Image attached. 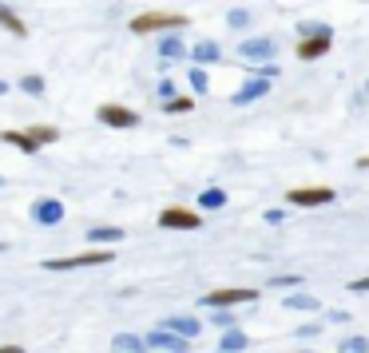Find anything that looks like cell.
<instances>
[{"label": "cell", "instance_id": "6da1fadb", "mask_svg": "<svg viewBox=\"0 0 369 353\" xmlns=\"http://www.w3.org/2000/svg\"><path fill=\"white\" fill-rule=\"evenodd\" d=\"M187 17L183 12H143V17L131 20V32L147 36V32H171V28H183Z\"/></svg>", "mask_w": 369, "mask_h": 353}, {"label": "cell", "instance_id": "7a4b0ae2", "mask_svg": "<svg viewBox=\"0 0 369 353\" xmlns=\"http://www.w3.org/2000/svg\"><path fill=\"white\" fill-rule=\"evenodd\" d=\"M330 48H334V32H330V28H302L298 60H321Z\"/></svg>", "mask_w": 369, "mask_h": 353}, {"label": "cell", "instance_id": "3957f363", "mask_svg": "<svg viewBox=\"0 0 369 353\" xmlns=\"http://www.w3.org/2000/svg\"><path fill=\"white\" fill-rule=\"evenodd\" d=\"M112 250H83V254H68V258H48L44 270H83V266H108Z\"/></svg>", "mask_w": 369, "mask_h": 353}, {"label": "cell", "instance_id": "277c9868", "mask_svg": "<svg viewBox=\"0 0 369 353\" xmlns=\"http://www.w3.org/2000/svg\"><path fill=\"white\" fill-rule=\"evenodd\" d=\"M258 290L250 286H226V290H210L207 298H203V305H210V310H230V305H242V302H255Z\"/></svg>", "mask_w": 369, "mask_h": 353}, {"label": "cell", "instance_id": "5b68a950", "mask_svg": "<svg viewBox=\"0 0 369 353\" xmlns=\"http://www.w3.org/2000/svg\"><path fill=\"white\" fill-rule=\"evenodd\" d=\"M278 76V68H270V72H258V76H250V80L242 83L239 92H235V108H242V103H255V99H262L266 92H270V80Z\"/></svg>", "mask_w": 369, "mask_h": 353}, {"label": "cell", "instance_id": "8992f818", "mask_svg": "<svg viewBox=\"0 0 369 353\" xmlns=\"http://www.w3.org/2000/svg\"><path fill=\"white\" fill-rule=\"evenodd\" d=\"M159 226L163 230H199L203 219L191 207H167V210H159Z\"/></svg>", "mask_w": 369, "mask_h": 353}, {"label": "cell", "instance_id": "52a82bcc", "mask_svg": "<svg viewBox=\"0 0 369 353\" xmlns=\"http://www.w3.org/2000/svg\"><path fill=\"white\" fill-rule=\"evenodd\" d=\"M286 199L294 207H326V203H334V191L330 187H294Z\"/></svg>", "mask_w": 369, "mask_h": 353}, {"label": "cell", "instance_id": "ba28073f", "mask_svg": "<svg viewBox=\"0 0 369 353\" xmlns=\"http://www.w3.org/2000/svg\"><path fill=\"white\" fill-rule=\"evenodd\" d=\"M96 119L99 123H108V128H135V123H139V115L131 112V108H119V103H103V108H96Z\"/></svg>", "mask_w": 369, "mask_h": 353}, {"label": "cell", "instance_id": "9c48e42d", "mask_svg": "<svg viewBox=\"0 0 369 353\" xmlns=\"http://www.w3.org/2000/svg\"><path fill=\"white\" fill-rule=\"evenodd\" d=\"M32 223L36 226L64 223V203H60V199H36V203H32Z\"/></svg>", "mask_w": 369, "mask_h": 353}, {"label": "cell", "instance_id": "30bf717a", "mask_svg": "<svg viewBox=\"0 0 369 353\" xmlns=\"http://www.w3.org/2000/svg\"><path fill=\"white\" fill-rule=\"evenodd\" d=\"M239 56L246 64H270L278 48H274V40H246V44H239Z\"/></svg>", "mask_w": 369, "mask_h": 353}, {"label": "cell", "instance_id": "8fae6325", "mask_svg": "<svg viewBox=\"0 0 369 353\" xmlns=\"http://www.w3.org/2000/svg\"><path fill=\"white\" fill-rule=\"evenodd\" d=\"M147 345L167 350V353H183V350H187V341H183V337H175L171 330H155V334H147Z\"/></svg>", "mask_w": 369, "mask_h": 353}, {"label": "cell", "instance_id": "7c38bea8", "mask_svg": "<svg viewBox=\"0 0 369 353\" xmlns=\"http://www.w3.org/2000/svg\"><path fill=\"white\" fill-rule=\"evenodd\" d=\"M163 330H171V334H175V337H183V341H191V337L199 334L203 325H199V321H195V318H171V321H167V325H163Z\"/></svg>", "mask_w": 369, "mask_h": 353}, {"label": "cell", "instance_id": "4fadbf2b", "mask_svg": "<svg viewBox=\"0 0 369 353\" xmlns=\"http://www.w3.org/2000/svg\"><path fill=\"white\" fill-rule=\"evenodd\" d=\"M88 239L99 242V246H115V242L123 239V230H119V226H92V230H88Z\"/></svg>", "mask_w": 369, "mask_h": 353}, {"label": "cell", "instance_id": "5bb4252c", "mask_svg": "<svg viewBox=\"0 0 369 353\" xmlns=\"http://www.w3.org/2000/svg\"><path fill=\"white\" fill-rule=\"evenodd\" d=\"M24 135H28V139L36 143V151H40L44 143H56V139H60V131L48 128V123H44V128H24Z\"/></svg>", "mask_w": 369, "mask_h": 353}, {"label": "cell", "instance_id": "9a60e30c", "mask_svg": "<svg viewBox=\"0 0 369 353\" xmlns=\"http://www.w3.org/2000/svg\"><path fill=\"white\" fill-rule=\"evenodd\" d=\"M0 24H4V28H8L12 36H24V32H28V28H24V20H20L17 12L8 8V4H0Z\"/></svg>", "mask_w": 369, "mask_h": 353}, {"label": "cell", "instance_id": "2e32d148", "mask_svg": "<svg viewBox=\"0 0 369 353\" xmlns=\"http://www.w3.org/2000/svg\"><path fill=\"white\" fill-rule=\"evenodd\" d=\"M191 56H195V68H203V64H215V60H219L223 52H219V44H210V40H207V44H199Z\"/></svg>", "mask_w": 369, "mask_h": 353}, {"label": "cell", "instance_id": "e0dca14e", "mask_svg": "<svg viewBox=\"0 0 369 353\" xmlns=\"http://www.w3.org/2000/svg\"><path fill=\"white\" fill-rule=\"evenodd\" d=\"M112 345H115V353H143L147 350V341H139V337H131V334H119Z\"/></svg>", "mask_w": 369, "mask_h": 353}, {"label": "cell", "instance_id": "ac0fdd59", "mask_svg": "<svg viewBox=\"0 0 369 353\" xmlns=\"http://www.w3.org/2000/svg\"><path fill=\"white\" fill-rule=\"evenodd\" d=\"M0 143H12L17 151H36V143L24 135V131H0Z\"/></svg>", "mask_w": 369, "mask_h": 353}, {"label": "cell", "instance_id": "d6986e66", "mask_svg": "<svg viewBox=\"0 0 369 353\" xmlns=\"http://www.w3.org/2000/svg\"><path fill=\"white\" fill-rule=\"evenodd\" d=\"M199 207H207V210L226 207V191H219V187H210V191H203V194H199Z\"/></svg>", "mask_w": 369, "mask_h": 353}, {"label": "cell", "instance_id": "ffe728a7", "mask_svg": "<svg viewBox=\"0 0 369 353\" xmlns=\"http://www.w3.org/2000/svg\"><path fill=\"white\" fill-rule=\"evenodd\" d=\"M239 350H246V334H239V330H230V334L219 341V353H239Z\"/></svg>", "mask_w": 369, "mask_h": 353}, {"label": "cell", "instance_id": "44dd1931", "mask_svg": "<svg viewBox=\"0 0 369 353\" xmlns=\"http://www.w3.org/2000/svg\"><path fill=\"white\" fill-rule=\"evenodd\" d=\"M191 108H195V99H191V96H175L171 103H167V108H163V112H167V115H187Z\"/></svg>", "mask_w": 369, "mask_h": 353}, {"label": "cell", "instance_id": "7402d4cb", "mask_svg": "<svg viewBox=\"0 0 369 353\" xmlns=\"http://www.w3.org/2000/svg\"><path fill=\"white\" fill-rule=\"evenodd\" d=\"M290 310H318V298H310V294H294V298H286Z\"/></svg>", "mask_w": 369, "mask_h": 353}, {"label": "cell", "instance_id": "603a6c76", "mask_svg": "<svg viewBox=\"0 0 369 353\" xmlns=\"http://www.w3.org/2000/svg\"><path fill=\"white\" fill-rule=\"evenodd\" d=\"M20 92H28V96H44V80H40V76H24V80H20Z\"/></svg>", "mask_w": 369, "mask_h": 353}, {"label": "cell", "instance_id": "cb8c5ba5", "mask_svg": "<svg viewBox=\"0 0 369 353\" xmlns=\"http://www.w3.org/2000/svg\"><path fill=\"white\" fill-rule=\"evenodd\" d=\"M159 52H163V56H167V60H179V56H183V44H179L175 36H167V40H163V44H159Z\"/></svg>", "mask_w": 369, "mask_h": 353}, {"label": "cell", "instance_id": "d4e9b609", "mask_svg": "<svg viewBox=\"0 0 369 353\" xmlns=\"http://www.w3.org/2000/svg\"><path fill=\"white\" fill-rule=\"evenodd\" d=\"M341 353H369V341L366 337H346V341H341Z\"/></svg>", "mask_w": 369, "mask_h": 353}, {"label": "cell", "instance_id": "484cf974", "mask_svg": "<svg viewBox=\"0 0 369 353\" xmlns=\"http://www.w3.org/2000/svg\"><path fill=\"white\" fill-rule=\"evenodd\" d=\"M226 24H230V28H246V24H250V12H246V8H230Z\"/></svg>", "mask_w": 369, "mask_h": 353}, {"label": "cell", "instance_id": "4316f807", "mask_svg": "<svg viewBox=\"0 0 369 353\" xmlns=\"http://www.w3.org/2000/svg\"><path fill=\"white\" fill-rule=\"evenodd\" d=\"M191 88H195V92H207V88H210V80H207V72H203V68H191Z\"/></svg>", "mask_w": 369, "mask_h": 353}, {"label": "cell", "instance_id": "83f0119b", "mask_svg": "<svg viewBox=\"0 0 369 353\" xmlns=\"http://www.w3.org/2000/svg\"><path fill=\"white\" fill-rule=\"evenodd\" d=\"M159 96L167 99V103H171V99H175V83H171V80H163V83H159Z\"/></svg>", "mask_w": 369, "mask_h": 353}, {"label": "cell", "instance_id": "f1b7e54d", "mask_svg": "<svg viewBox=\"0 0 369 353\" xmlns=\"http://www.w3.org/2000/svg\"><path fill=\"white\" fill-rule=\"evenodd\" d=\"M350 290H353V294H369V274H366V278H357V282H350Z\"/></svg>", "mask_w": 369, "mask_h": 353}, {"label": "cell", "instance_id": "f546056e", "mask_svg": "<svg viewBox=\"0 0 369 353\" xmlns=\"http://www.w3.org/2000/svg\"><path fill=\"white\" fill-rule=\"evenodd\" d=\"M0 353H24L20 345H0Z\"/></svg>", "mask_w": 369, "mask_h": 353}, {"label": "cell", "instance_id": "4dcf8cb0", "mask_svg": "<svg viewBox=\"0 0 369 353\" xmlns=\"http://www.w3.org/2000/svg\"><path fill=\"white\" fill-rule=\"evenodd\" d=\"M4 92H8V83H4V80H0V96H4Z\"/></svg>", "mask_w": 369, "mask_h": 353}]
</instances>
